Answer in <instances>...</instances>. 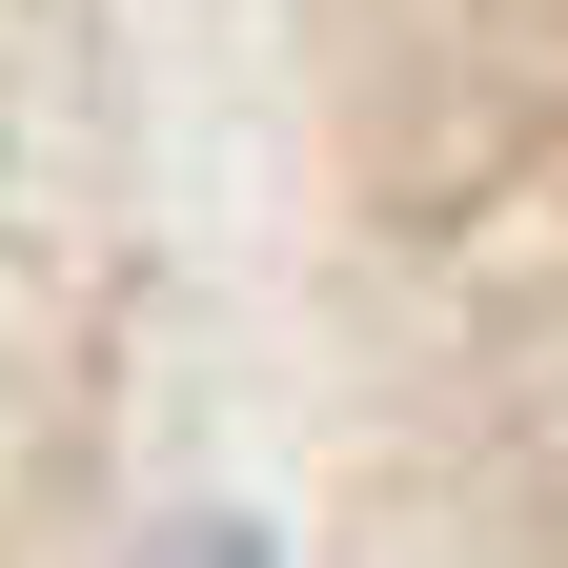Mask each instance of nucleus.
<instances>
[{
    "mask_svg": "<svg viewBox=\"0 0 568 568\" xmlns=\"http://www.w3.org/2000/svg\"><path fill=\"white\" fill-rule=\"evenodd\" d=\"M183 568H264V528H203V548H183Z\"/></svg>",
    "mask_w": 568,
    "mask_h": 568,
    "instance_id": "f257e3e1",
    "label": "nucleus"
}]
</instances>
